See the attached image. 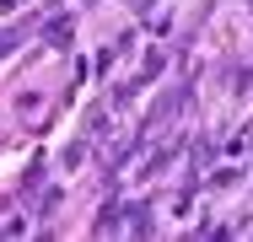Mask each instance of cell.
I'll return each instance as SVG.
<instances>
[{
	"label": "cell",
	"instance_id": "7a4b0ae2",
	"mask_svg": "<svg viewBox=\"0 0 253 242\" xmlns=\"http://www.w3.org/2000/svg\"><path fill=\"white\" fill-rule=\"evenodd\" d=\"M16 5H22V0H0V16H5V11H16Z\"/></svg>",
	"mask_w": 253,
	"mask_h": 242
},
{
	"label": "cell",
	"instance_id": "6da1fadb",
	"mask_svg": "<svg viewBox=\"0 0 253 242\" xmlns=\"http://www.w3.org/2000/svg\"><path fill=\"white\" fill-rule=\"evenodd\" d=\"M16 48V33H0V54H11Z\"/></svg>",
	"mask_w": 253,
	"mask_h": 242
}]
</instances>
